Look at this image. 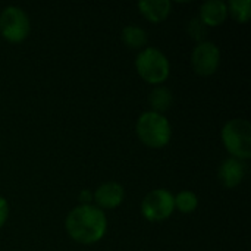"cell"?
<instances>
[{"label":"cell","mask_w":251,"mask_h":251,"mask_svg":"<svg viewBox=\"0 0 251 251\" xmlns=\"http://www.w3.org/2000/svg\"><path fill=\"white\" fill-rule=\"evenodd\" d=\"M149 104H150V110L163 115L165 112H168L172 104H174V94L172 91L165 87V85H157L154 87L150 94H149Z\"/></svg>","instance_id":"cell-12"},{"label":"cell","mask_w":251,"mask_h":251,"mask_svg":"<svg viewBox=\"0 0 251 251\" xmlns=\"http://www.w3.org/2000/svg\"><path fill=\"white\" fill-rule=\"evenodd\" d=\"M124 199L125 190L119 182L115 181L104 182L93 191V201L96 203L94 206H97L103 212L119 207L124 203Z\"/></svg>","instance_id":"cell-8"},{"label":"cell","mask_w":251,"mask_h":251,"mask_svg":"<svg viewBox=\"0 0 251 251\" xmlns=\"http://www.w3.org/2000/svg\"><path fill=\"white\" fill-rule=\"evenodd\" d=\"M221 140L229 157L247 162L251 159V124L244 118H234L225 122Z\"/></svg>","instance_id":"cell-3"},{"label":"cell","mask_w":251,"mask_h":251,"mask_svg":"<svg viewBox=\"0 0 251 251\" xmlns=\"http://www.w3.org/2000/svg\"><path fill=\"white\" fill-rule=\"evenodd\" d=\"M206 28L221 26L228 19V6L224 0H209L200 6L197 16Z\"/></svg>","instance_id":"cell-10"},{"label":"cell","mask_w":251,"mask_h":251,"mask_svg":"<svg viewBox=\"0 0 251 251\" xmlns=\"http://www.w3.org/2000/svg\"><path fill=\"white\" fill-rule=\"evenodd\" d=\"M247 175V165L234 157H226L222 160L218 169V179L221 185L226 190L237 188Z\"/></svg>","instance_id":"cell-9"},{"label":"cell","mask_w":251,"mask_h":251,"mask_svg":"<svg viewBox=\"0 0 251 251\" xmlns=\"http://www.w3.org/2000/svg\"><path fill=\"white\" fill-rule=\"evenodd\" d=\"M188 35L196 40L197 43H201L204 41V37H206V26L203 25V22L199 19V18H193L190 22H188Z\"/></svg>","instance_id":"cell-16"},{"label":"cell","mask_w":251,"mask_h":251,"mask_svg":"<svg viewBox=\"0 0 251 251\" xmlns=\"http://www.w3.org/2000/svg\"><path fill=\"white\" fill-rule=\"evenodd\" d=\"M135 69L143 81L154 87L162 85L171 75L169 59L156 47H146L137 54Z\"/></svg>","instance_id":"cell-4"},{"label":"cell","mask_w":251,"mask_h":251,"mask_svg":"<svg viewBox=\"0 0 251 251\" xmlns=\"http://www.w3.org/2000/svg\"><path fill=\"white\" fill-rule=\"evenodd\" d=\"M174 201H175V209L184 215L194 213L199 207V197L196 193L190 190L179 191L176 196H174Z\"/></svg>","instance_id":"cell-14"},{"label":"cell","mask_w":251,"mask_h":251,"mask_svg":"<svg viewBox=\"0 0 251 251\" xmlns=\"http://www.w3.org/2000/svg\"><path fill=\"white\" fill-rule=\"evenodd\" d=\"M228 6V15L238 22L246 24L251 18V1L250 0H231L226 3Z\"/></svg>","instance_id":"cell-15"},{"label":"cell","mask_w":251,"mask_h":251,"mask_svg":"<svg viewBox=\"0 0 251 251\" xmlns=\"http://www.w3.org/2000/svg\"><path fill=\"white\" fill-rule=\"evenodd\" d=\"M65 229L75 243L91 246L101 241L106 235L107 216L94 204H79L68 213Z\"/></svg>","instance_id":"cell-1"},{"label":"cell","mask_w":251,"mask_h":251,"mask_svg":"<svg viewBox=\"0 0 251 251\" xmlns=\"http://www.w3.org/2000/svg\"><path fill=\"white\" fill-rule=\"evenodd\" d=\"M221 65V50L213 41H201L193 49L191 68L199 76H212Z\"/></svg>","instance_id":"cell-7"},{"label":"cell","mask_w":251,"mask_h":251,"mask_svg":"<svg viewBox=\"0 0 251 251\" xmlns=\"http://www.w3.org/2000/svg\"><path fill=\"white\" fill-rule=\"evenodd\" d=\"M138 140L150 149H163L172 138V126L165 115L147 110L135 122Z\"/></svg>","instance_id":"cell-2"},{"label":"cell","mask_w":251,"mask_h":251,"mask_svg":"<svg viewBox=\"0 0 251 251\" xmlns=\"http://www.w3.org/2000/svg\"><path fill=\"white\" fill-rule=\"evenodd\" d=\"M141 215L149 222H162L175 212L174 194L165 188H156L146 194L140 206Z\"/></svg>","instance_id":"cell-6"},{"label":"cell","mask_w":251,"mask_h":251,"mask_svg":"<svg viewBox=\"0 0 251 251\" xmlns=\"http://www.w3.org/2000/svg\"><path fill=\"white\" fill-rule=\"evenodd\" d=\"M137 6L140 13L151 24L166 21L172 12V1L169 0H143Z\"/></svg>","instance_id":"cell-11"},{"label":"cell","mask_w":251,"mask_h":251,"mask_svg":"<svg viewBox=\"0 0 251 251\" xmlns=\"http://www.w3.org/2000/svg\"><path fill=\"white\" fill-rule=\"evenodd\" d=\"M31 21L26 12L18 6H7L0 12V35L10 44H19L28 38Z\"/></svg>","instance_id":"cell-5"},{"label":"cell","mask_w":251,"mask_h":251,"mask_svg":"<svg viewBox=\"0 0 251 251\" xmlns=\"http://www.w3.org/2000/svg\"><path fill=\"white\" fill-rule=\"evenodd\" d=\"M78 200H79V204H91L93 203V191L90 190H82L79 194H78Z\"/></svg>","instance_id":"cell-18"},{"label":"cell","mask_w":251,"mask_h":251,"mask_svg":"<svg viewBox=\"0 0 251 251\" xmlns=\"http://www.w3.org/2000/svg\"><path fill=\"white\" fill-rule=\"evenodd\" d=\"M9 212H10V207H9V203L7 200L0 196V229L4 226V224L7 222V218H9Z\"/></svg>","instance_id":"cell-17"},{"label":"cell","mask_w":251,"mask_h":251,"mask_svg":"<svg viewBox=\"0 0 251 251\" xmlns=\"http://www.w3.org/2000/svg\"><path fill=\"white\" fill-rule=\"evenodd\" d=\"M121 40L128 49L143 50L149 43V35L147 31L138 25H126L121 31Z\"/></svg>","instance_id":"cell-13"}]
</instances>
